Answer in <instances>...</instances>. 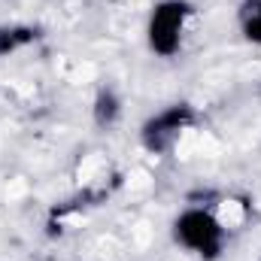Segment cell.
Returning <instances> with one entry per match:
<instances>
[{
	"instance_id": "6da1fadb",
	"label": "cell",
	"mask_w": 261,
	"mask_h": 261,
	"mask_svg": "<svg viewBox=\"0 0 261 261\" xmlns=\"http://www.w3.org/2000/svg\"><path fill=\"white\" fill-rule=\"evenodd\" d=\"M173 243L186 252L197 255L200 261H219L228 243V225L210 203H192L186 206L173 225H170Z\"/></svg>"
},
{
	"instance_id": "7a4b0ae2",
	"label": "cell",
	"mask_w": 261,
	"mask_h": 261,
	"mask_svg": "<svg viewBox=\"0 0 261 261\" xmlns=\"http://www.w3.org/2000/svg\"><path fill=\"white\" fill-rule=\"evenodd\" d=\"M195 15L192 0H158L146 18V46L155 58H176L182 52V40L189 21Z\"/></svg>"
},
{
	"instance_id": "3957f363",
	"label": "cell",
	"mask_w": 261,
	"mask_h": 261,
	"mask_svg": "<svg viewBox=\"0 0 261 261\" xmlns=\"http://www.w3.org/2000/svg\"><path fill=\"white\" fill-rule=\"evenodd\" d=\"M197 122V110L189 100H176L167 103L164 110L152 113L143 125H140V143L146 152L152 155H164L176 146V140Z\"/></svg>"
},
{
	"instance_id": "277c9868",
	"label": "cell",
	"mask_w": 261,
	"mask_h": 261,
	"mask_svg": "<svg viewBox=\"0 0 261 261\" xmlns=\"http://www.w3.org/2000/svg\"><path fill=\"white\" fill-rule=\"evenodd\" d=\"M122 110H125L122 94H119L113 85H100V88L94 91V100H91V119H94V125H97L100 130L116 128L119 119H122Z\"/></svg>"
},
{
	"instance_id": "5b68a950",
	"label": "cell",
	"mask_w": 261,
	"mask_h": 261,
	"mask_svg": "<svg viewBox=\"0 0 261 261\" xmlns=\"http://www.w3.org/2000/svg\"><path fill=\"white\" fill-rule=\"evenodd\" d=\"M237 28L249 46H261V0H240Z\"/></svg>"
},
{
	"instance_id": "8992f818",
	"label": "cell",
	"mask_w": 261,
	"mask_h": 261,
	"mask_svg": "<svg viewBox=\"0 0 261 261\" xmlns=\"http://www.w3.org/2000/svg\"><path fill=\"white\" fill-rule=\"evenodd\" d=\"M37 37H40V28H34V24H6V28H0V58H9L12 52L31 46Z\"/></svg>"
}]
</instances>
